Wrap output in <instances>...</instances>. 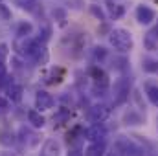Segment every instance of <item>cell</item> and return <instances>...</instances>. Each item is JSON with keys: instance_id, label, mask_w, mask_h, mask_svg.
<instances>
[{"instance_id": "1", "label": "cell", "mask_w": 158, "mask_h": 156, "mask_svg": "<svg viewBox=\"0 0 158 156\" xmlns=\"http://www.w3.org/2000/svg\"><path fill=\"white\" fill-rule=\"evenodd\" d=\"M109 40H110V46L114 50H118L119 53H127L132 50L134 46V40H132V35L131 31L123 30V28H114L110 33H109Z\"/></svg>"}, {"instance_id": "2", "label": "cell", "mask_w": 158, "mask_h": 156, "mask_svg": "<svg viewBox=\"0 0 158 156\" xmlns=\"http://www.w3.org/2000/svg\"><path fill=\"white\" fill-rule=\"evenodd\" d=\"M109 116H110V107L105 103H98L88 109V119L92 123H103Z\"/></svg>"}, {"instance_id": "3", "label": "cell", "mask_w": 158, "mask_h": 156, "mask_svg": "<svg viewBox=\"0 0 158 156\" xmlns=\"http://www.w3.org/2000/svg\"><path fill=\"white\" fill-rule=\"evenodd\" d=\"M85 136L90 143H98V142H103L105 136H107V129L103 127V123H94L92 127H88L85 130Z\"/></svg>"}, {"instance_id": "4", "label": "cell", "mask_w": 158, "mask_h": 156, "mask_svg": "<svg viewBox=\"0 0 158 156\" xmlns=\"http://www.w3.org/2000/svg\"><path fill=\"white\" fill-rule=\"evenodd\" d=\"M90 77L94 81V90H105L109 86V76L105 70H101L99 66H92L90 68Z\"/></svg>"}, {"instance_id": "5", "label": "cell", "mask_w": 158, "mask_h": 156, "mask_svg": "<svg viewBox=\"0 0 158 156\" xmlns=\"http://www.w3.org/2000/svg\"><path fill=\"white\" fill-rule=\"evenodd\" d=\"M53 97H52V94H48V92H44V90H39L37 94H35V109L39 110V112H46V110H50L52 107H53Z\"/></svg>"}, {"instance_id": "6", "label": "cell", "mask_w": 158, "mask_h": 156, "mask_svg": "<svg viewBox=\"0 0 158 156\" xmlns=\"http://www.w3.org/2000/svg\"><path fill=\"white\" fill-rule=\"evenodd\" d=\"M129 88H131V83L125 77L118 79L114 83V96H116V103H123L127 97H129Z\"/></svg>"}, {"instance_id": "7", "label": "cell", "mask_w": 158, "mask_h": 156, "mask_svg": "<svg viewBox=\"0 0 158 156\" xmlns=\"http://www.w3.org/2000/svg\"><path fill=\"white\" fill-rule=\"evenodd\" d=\"M155 18H156V13H155L151 7H147V6H138V7H136V20H138L140 24L147 26V24H151Z\"/></svg>"}, {"instance_id": "8", "label": "cell", "mask_w": 158, "mask_h": 156, "mask_svg": "<svg viewBox=\"0 0 158 156\" xmlns=\"http://www.w3.org/2000/svg\"><path fill=\"white\" fill-rule=\"evenodd\" d=\"M59 153H61V145L53 138L46 140L44 145H42V149H40V156H59Z\"/></svg>"}, {"instance_id": "9", "label": "cell", "mask_w": 158, "mask_h": 156, "mask_svg": "<svg viewBox=\"0 0 158 156\" xmlns=\"http://www.w3.org/2000/svg\"><path fill=\"white\" fill-rule=\"evenodd\" d=\"M107 153V145L105 142H98V143H90L85 149V156H105Z\"/></svg>"}, {"instance_id": "10", "label": "cell", "mask_w": 158, "mask_h": 156, "mask_svg": "<svg viewBox=\"0 0 158 156\" xmlns=\"http://www.w3.org/2000/svg\"><path fill=\"white\" fill-rule=\"evenodd\" d=\"M22 86L20 84H17V83H11L9 86H7V99L9 101H13V103H19L20 99H22Z\"/></svg>"}, {"instance_id": "11", "label": "cell", "mask_w": 158, "mask_h": 156, "mask_svg": "<svg viewBox=\"0 0 158 156\" xmlns=\"http://www.w3.org/2000/svg\"><path fill=\"white\" fill-rule=\"evenodd\" d=\"M28 121L31 123V127H35V129H42L44 127V123H46V119L42 117L39 110H30L28 112Z\"/></svg>"}, {"instance_id": "12", "label": "cell", "mask_w": 158, "mask_h": 156, "mask_svg": "<svg viewBox=\"0 0 158 156\" xmlns=\"http://www.w3.org/2000/svg\"><path fill=\"white\" fill-rule=\"evenodd\" d=\"M107 7H109L110 18H114V20H118L119 17H123V13H125V7L121 4H114L112 0H107Z\"/></svg>"}, {"instance_id": "13", "label": "cell", "mask_w": 158, "mask_h": 156, "mask_svg": "<svg viewBox=\"0 0 158 156\" xmlns=\"http://www.w3.org/2000/svg\"><path fill=\"white\" fill-rule=\"evenodd\" d=\"M145 94H147L149 101H151L155 107H158V84L147 83V84H145Z\"/></svg>"}, {"instance_id": "14", "label": "cell", "mask_w": 158, "mask_h": 156, "mask_svg": "<svg viewBox=\"0 0 158 156\" xmlns=\"http://www.w3.org/2000/svg\"><path fill=\"white\" fill-rule=\"evenodd\" d=\"M123 121L127 123V125H142V116L138 114V112H134V110H129V112H125V116H123Z\"/></svg>"}, {"instance_id": "15", "label": "cell", "mask_w": 158, "mask_h": 156, "mask_svg": "<svg viewBox=\"0 0 158 156\" xmlns=\"http://www.w3.org/2000/svg\"><path fill=\"white\" fill-rule=\"evenodd\" d=\"M33 31V26L30 22H20L17 26V37H30Z\"/></svg>"}, {"instance_id": "16", "label": "cell", "mask_w": 158, "mask_h": 156, "mask_svg": "<svg viewBox=\"0 0 158 156\" xmlns=\"http://www.w3.org/2000/svg\"><path fill=\"white\" fill-rule=\"evenodd\" d=\"M33 59H35L39 64H46V63H48V50H46V46H44V44L37 50V53L33 55Z\"/></svg>"}, {"instance_id": "17", "label": "cell", "mask_w": 158, "mask_h": 156, "mask_svg": "<svg viewBox=\"0 0 158 156\" xmlns=\"http://www.w3.org/2000/svg\"><path fill=\"white\" fill-rule=\"evenodd\" d=\"M70 119V110H66V109H61L55 116H53V121H55V125H63L64 121H68Z\"/></svg>"}, {"instance_id": "18", "label": "cell", "mask_w": 158, "mask_h": 156, "mask_svg": "<svg viewBox=\"0 0 158 156\" xmlns=\"http://www.w3.org/2000/svg\"><path fill=\"white\" fill-rule=\"evenodd\" d=\"M143 70L149 74H158V61H143Z\"/></svg>"}, {"instance_id": "19", "label": "cell", "mask_w": 158, "mask_h": 156, "mask_svg": "<svg viewBox=\"0 0 158 156\" xmlns=\"http://www.w3.org/2000/svg\"><path fill=\"white\" fill-rule=\"evenodd\" d=\"M105 55H107L105 48H96V59H103Z\"/></svg>"}, {"instance_id": "20", "label": "cell", "mask_w": 158, "mask_h": 156, "mask_svg": "<svg viewBox=\"0 0 158 156\" xmlns=\"http://www.w3.org/2000/svg\"><path fill=\"white\" fill-rule=\"evenodd\" d=\"M90 9H92V13H94V15H96V17H99V20H103V13H101V9H98V7H96V6H92V7H90Z\"/></svg>"}, {"instance_id": "21", "label": "cell", "mask_w": 158, "mask_h": 156, "mask_svg": "<svg viewBox=\"0 0 158 156\" xmlns=\"http://www.w3.org/2000/svg\"><path fill=\"white\" fill-rule=\"evenodd\" d=\"M85 153H81L79 149H72V151H68V156H83Z\"/></svg>"}, {"instance_id": "22", "label": "cell", "mask_w": 158, "mask_h": 156, "mask_svg": "<svg viewBox=\"0 0 158 156\" xmlns=\"http://www.w3.org/2000/svg\"><path fill=\"white\" fill-rule=\"evenodd\" d=\"M7 107H9V101H7V99H2V97H0V109H2V110H6Z\"/></svg>"}, {"instance_id": "23", "label": "cell", "mask_w": 158, "mask_h": 156, "mask_svg": "<svg viewBox=\"0 0 158 156\" xmlns=\"http://www.w3.org/2000/svg\"><path fill=\"white\" fill-rule=\"evenodd\" d=\"M151 35H153V37H155V39L158 40V22H156V26L153 28V31H151Z\"/></svg>"}, {"instance_id": "24", "label": "cell", "mask_w": 158, "mask_h": 156, "mask_svg": "<svg viewBox=\"0 0 158 156\" xmlns=\"http://www.w3.org/2000/svg\"><path fill=\"white\" fill-rule=\"evenodd\" d=\"M0 156H13V154H11V153H2Z\"/></svg>"}, {"instance_id": "25", "label": "cell", "mask_w": 158, "mask_h": 156, "mask_svg": "<svg viewBox=\"0 0 158 156\" xmlns=\"http://www.w3.org/2000/svg\"><path fill=\"white\" fill-rule=\"evenodd\" d=\"M110 156H118V153H114V154H110Z\"/></svg>"}, {"instance_id": "26", "label": "cell", "mask_w": 158, "mask_h": 156, "mask_svg": "<svg viewBox=\"0 0 158 156\" xmlns=\"http://www.w3.org/2000/svg\"><path fill=\"white\" fill-rule=\"evenodd\" d=\"M156 125H158V119H156Z\"/></svg>"}]
</instances>
